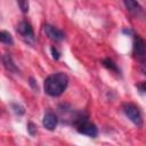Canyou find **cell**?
<instances>
[{"instance_id":"3957f363","label":"cell","mask_w":146,"mask_h":146,"mask_svg":"<svg viewBox=\"0 0 146 146\" xmlns=\"http://www.w3.org/2000/svg\"><path fill=\"white\" fill-rule=\"evenodd\" d=\"M122 110H123V113L127 115V117L133 124H136L137 127H140L143 124V116L137 105L132 103H127V104H123Z\"/></svg>"},{"instance_id":"9a60e30c","label":"cell","mask_w":146,"mask_h":146,"mask_svg":"<svg viewBox=\"0 0 146 146\" xmlns=\"http://www.w3.org/2000/svg\"><path fill=\"white\" fill-rule=\"evenodd\" d=\"M50 50H51L52 58H54V59H59V57H60V51L58 50V48H57V47H55V46H52Z\"/></svg>"},{"instance_id":"5bb4252c","label":"cell","mask_w":146,"mask_h":146,"mask_svg":"<svg viewBox=\"0 0 146 146\" xmlns=\"http://www.w3.org/2000/svg\"><path fill=\"white\" fill-rule=\"evenodd\" d=\"M27 132L31 135V136H34L36 133V125L33 123V122H29L27 123Z\"/></svg>"},{"instance_id":"8992f818","label":"cell","mask_w":146,"mask_h":146,"mask_svg":"<svg viewBox=\"0 0 146 146\" xmlns=\"http://www.w3.org/2000/svg\"><path fill=\"white\" fill-rule=\"evenodd\" d=\"M43 31L50 40L56 41V42H59V41L64 40V38H65V34L63 31H60L59 29H57L52 25H49V24H46L43 26Z\"/></svg>"},{"instance_id":"7c38bea8","label":"cell","mask_w":146,"mask_h":146,"mask_svg":"<svg viewBox=\"0 0 146 146\" xmlns=\"http://www.w3.org/2000/svg\"><path fill=\"white\" fill-rule=\"evenodd\" d=\"M11 108H13L14 113L17 114V115H23V114L25 113V110H24V107H23L21 104L13 103V104H11Z\"/></svg>"},{"instance_id":"ac0fdd59","label":"cell","mask_w":146,"mask_h":146,"mask_svg":"<svg viewBox=\"0 0 146 146\" xmlns=\"http://www.w3.org/2000/svg\"><path fill=\"white\" fill-rule=\"evenodd\" d=\"M30 84H31V87H32L33 89H36V90H38V86L35 84V81H34L33 78H30Z\"/></svg>"},{"instance_id":"5b68a950","label":"cell","mask_w":146,"mask_h":146,"mask_svg":"<svg viewBox=\"0 0 146 146\" xmlns=\"http://www.w3.org/2000/svg\"><path fill=\"white\" fill-rule=\"evenodd\" d=\"M16 31L26 43H29V44L34 43V32H33V29L29 22H26V21L19 22L17 27H16Z\"/></svg>"},{"instance_id":"4fadbf2b","label":"cell","mask_w":146,"mask_h":146,"mask_svg":"<svg viewBox=\"0 0 146 146\" xmlns=\"http://www.w3.org/2000/svg\"><path fill=\"white\" fill-rule=\"evenodd\" d=\"M17 3H18V6H19V8H21V10L23 13H27L29 11V1L23 0V1H18Z\"/></svg>"},{"instance_id":"2e32d148","label":"cell","mask_w":146,"mask_h":146,"mask_svg":"<svg viewBox=\"0 0 146 146\" xmlns=\"http://www.w3.org/2000/svg\"><path fill=\"white\" fill-rule=\"evenodd\" d=\"M137 88L139 89V91H140V92H146V81H143V82L138 83Z\"/></svg>"},{"instance_id":"ba28073f","label":"cell","mask_w":146,"mask_h":146,"mask_svg":"<svg viewBox=\"0 0 146 146\" xmlns=\"http://www.w3.org/2000/svg\"><path fill=\"white\" fill-rule=\"evenodd\" d=\"M58 123V119L56 116L55 113L52 112H47L44 115H43V120H42V124L46 129L48 130H54L56 128Z\"/></svg>"},{"instance_id":"e0dca14e","label":"cell","mask_w":146,"mask_h":146,"mask_svg":"<svg viewBox=\"0 0 146 146\" xmlns=\"http://www.w3.org/2000/svg\"><path fill=\"white\" fill-rule=\"evenodd\" d=\"M140 71L143 72V74L146 75V60H144V62L140 63Z\"/></svg>"},{"instance_id":"9c48e42d","label":"cell","mask_w":146,"mask_h":146,"mask_svg":"<svg viewBox=\"0 0 146 146\" xmlns=\"http://www.w3.org/2000/svg\"><path fill=\"white\" fill-rule=\"evenodd\" d=\"M2 63L5 65V67L9 71V72H14V73H17L18 72V68L17 66L14 64V60L11 58V56L9 54H5L2 56Z\"/></svg>"},{"instance_id":"6da1fadb","label":"cell","mask_w":146,"mask_h":146,"mask_svg":"<svg viewBox=\"0 0 146 146\" xmlns=\"http://www.w3.org/2000/svg\"><path fill=\"white\" fill-rule=\"evenodd\" d=\"M68 84V76L64 72H57L46 78L43 88L47 95L51 97L60 96Z\"/></svg>"},{"instance_id":"7a4b0ae2","label":"cell","mask_w":146,"mask_h":146,"mask_svg":"<svg viewBox=\"0 0 146 146\" xmlns=\"http://www.w3.org/2000/svg\"><path fill=\"white\" fill-rule=\"evenodd\" d=\"M72 122H73L75 129L82 135H86V136H89L92 138H95L98 135L97 127L92 122H90L88 120V116L83 113H76L73 116Z\"/></svg>"},{"instance_id":"8fae6325","label":"cell","mask_w":146,"mask_h":146,"mask_svg":"<svg viewBox=\"0 0 146 146\" xmlns=\"http://www.w3.org/2000/svg\"><path fill=\"white\" fill-rule=\"evenodd\" d=\"M0 41L5 44H8V46H11L14 43V40H13V36L10 35L9 32L7 31H1L0 32Z\"/></svg>"},{"instance_id":"277c9868","label":"cell","mask_w":146,"mask_h":146,"mask_svg":"<svg viewBox=\"0 0 146 146\" xmlns=\"http://www.w3.org/2000/svg\"><path fill=\"white\" fill-rule=\"evenodd\" d=\"M132 54L140 63L146 60V41L140 35L133 34Z\"/></svg>"},{"instance_id":"30bf717a","label":"cell","mask_w":146,"mask_h":146,"mask_svg":"<svg viewBox=\"0 0 146 146\" xmlns=\"http://www.w3.org/2000/svg\"><path fill=\"white\" fill-rule=\"evenodd\" d=\"M103 65H104L106 68H108L110 71H112V72H114V73H116V74H120V68L117 67V65H116L111 58H105V59L103 60Z\"/></svg>"},{"instance_id":"52a82bcc","label":"cell","mask_w":146,"mask_h":146,"mask_svg":"<svg viewBox=\"0 0 146 146\" xmlns=\"http://www.w3.org/2000/svg\"><path fill=\"white\" fill-rule=\"evenodd\" d=\"M124 6H125L127 9H128L131 14H133L135 16H137V17L145 16V13H144L143 7H141L137 1H133V0H125V1H124Z\"/></svg>"}]
</instances>
